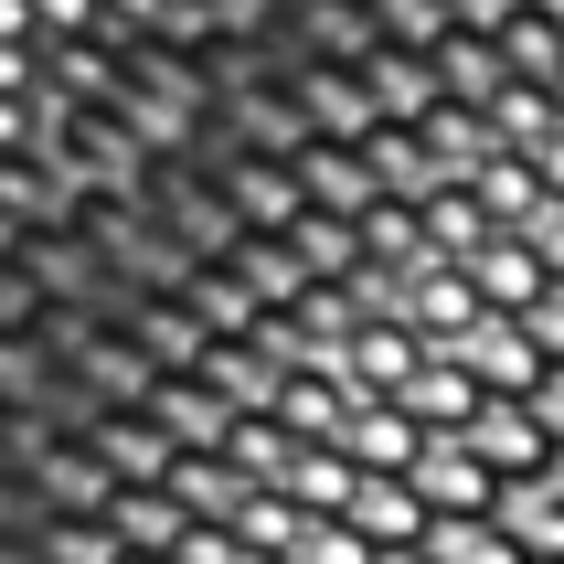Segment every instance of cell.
I'll return each mask as SVG.
<instances>
[{"label": "cell", "instance_id": "6da1fadb", "mask_svg": "<svg viewBox=\"0 0 564 564\" xmlns=\"http://www.w3.org/2000/svg\"><path fill=\"white\" fill-rule=\"evenodd\" d=\"M469 447L490 458V479H511V490H533V479H564V458L543 447V426H533V405H490L469 426Z\"/></svg>", "mask_w": 564, "mask_h": 564}, {"label": "cell", "instance_id": "7a4b0ae2", "mask_svg": "<svg viewBox=\"0 0 564 564\" xmlns=\"http://www.w3.org/2000/svg\"><path fill=\"white\" fill-rule=\"evenodd\" d=\"M501 522H511V543L533 564H564V479H533V490H511L501 501Z\"/></svg>", "mask_w": 564, "mask_h": 564}, {"label": "cell", "instance_id": "3957f363", "mask_svg": "<svg viewBox=\"0 0 564 564\" xmlns=\"http://www.w3.org/2000/svg\"><path fill=\"white\" fill-rule=\"evenodd\" d=\"M426 554H437V564H533L522 543H511L501 511H490V522H437V533H426Z\"/></svg>", "mask_w": 564, "mask_h": 564}, {"label": "cell", "instance_id": "277c9868", "mask_svg": "<svg viewBox=\"0 0 564 564\" xmlns=\"http://www.w3.org/2000/svg\"><path fill=\"white\" fill-rule=\"evenodd\" d=\"M511 235H522V246L543 256V278L564 288V192H543V203H533V214H522V224H511Z\"/></svg>", "mask_w": 564, "mask_h": 564}, {"label": "cell", "instance_id": "5b68a950", "mask_svg": "<svg viewBox=\"0 0 564 564\" xmlns=\"http://www.w3.org/2000/svg\"><path fill=\"white\" fill-rule=\"evenodd\" d=\"M522 341L543 351V373H564V288H543L533 310H522Z\"/></svg>", "mask_w": 564, "mask_h": 564}, {"label": "cell", "instance_id": "8992f818", "mask_svg": "<svg viewBox=\"0 0 564 564\" xmlns=\"http://www.w3.org/2000/svg\"><path fill=\"white\" fill-rule=\"evenodd\" d=\"M522 405H533V426H543V447H554V458H564V373H543L533 394H522Z\"/></svg>", "mask_w": 564, "mask_h": 564}, {"label": "cell", "instance_id": "52a82bcc", "mask_svg": "<svg viewBox=\"0 0 564 564\" xmlns=\"http://www.w3.org/2000/svg\"><path fill=\"white\" fill-rule=\"evenodd\" d=\"M522 160H533V171H543V192H564V107H554V128H543V139H533V150H522Z\"/></svg>", "mask_w": 564, "mask_h": 564}, {"label": "cell", "instance_id": "ba28073f", "mask_svg": "<svg viewBox=\"0 0 564 564\" xmlns=\"http://www.w3.org/2000/svg\"><path fill=\"white\" fill-rule=\"evenodd\" d=\"M554 107H564V75H554Z\"/></svg>", "mask_w": 564, "mask_h": 564}]
</instances>
